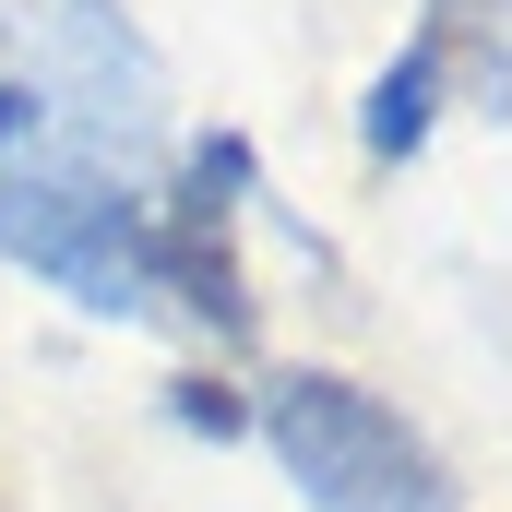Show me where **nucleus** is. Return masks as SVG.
I'll return each mask as SVG.
<instances>
[{
    "label": "nucleus",
    "instance_id": "1",
    "mask_svg": "<svg viewBox=\"0 0 512 512\" xmlns=\"http://www.w3.org/2000/svg\"><path fill=\"white\" fill-rule=\"evenodd\" d=\"M0 251L24 262V274H48V286H72L84 310H155V215L131 203L108 167H84V155H12L0 167Z\"/></svg>",
    "mask_w": 512,
    "mask_h": 512
},
{
    "label": "nucleus",
    "instance_id": "5",
    "mask_svg": "<svg viewBox=\"0 0 512 512\" xmlns=\"http://www.w3.org/2000/svg\"><path fill=\"white\" fill-rule=\"evenodd\" d=\"M501 12H512V0H441V12H429V48H441V72H453L465 96H489V108L512 96V48H501Z\"/></svg>",
    "mask_w": 512,
    "mask_h": 512
},
{
    "label": "nucleus",
    "instance_id": "7",
    "mask_svg": "<svg viewBox=\"0 0 512 512\" xmlns=\"http://www.w3.org/2000/svg\"><path fill=\"white\" fill-rule=\"evenodd\" d=\"M36 143V84H0V155Z\"/></svg>",
    "mask_w": 512,
    "mask_h": 512
},
{
    "label": "nucleus",
    "instance_id": "6",
    "mask_svg": "<svg viewBox=\"0 0 512 512\" xmlns=\"http://www.w3.org/2000/svg\"><path fill=\"white\" fill-rule=\"evenodd\" d=\"M179 429H215V441H239V429H251V405L215 382V370H191V382H179Z\"/></svg>",
    "mask_w": 512,
    "mask_h": 512
},
{
    "label": "nucleus",
    "instance_id": "3",
    "mask_svg": "<svg viewBox=\"0 0 512 512\" xmlns=\"http://www.w3.org/2000/svg\"><path fill=\"white\" fill-rule=\"evenodd\" d=\"M239 191H251V143L215 131V143H191V167H179V191H167V215H155V298L203 310L227 346L262 322L251 274H239Z\"/></svg>",
    "mask_w": 512,
    "mask_h": 512
},
{
    "label": "nucleus",
    "instance_id": "2",
    "mask_svg": "<svg viewBox=\"0 0 512 512\" xmlns=\"http://www.w3.org/2000/svg\"><path fill=\"white\" fill-rule=\"evenodd\" d=\"M262 441L286 453V477L310 489V512H465V489L441 477V453L393 417L382 393L334 382V370H298L251 405Z\"/></svg>",
    "mask_w": 512,
    "mask_h": 512
},
{
    "label": "nucleus",
    "instance_id": "4",
    "mask_svg": "<svg viewBox=\"0 0 512 512\" xmlns=\"http://www.w3.org/2000/svg\"><path fill=\"white\" fill-rule=\"evenodd\" d=\"M441 84H453V72H441V48L417 36V48L393 60L382 84H370V108H358V131H370V155H417V143H429V120H441Z\"/></svg>",
    "mask_w": 512,
    "mask_h": 512
}]
</instances>
